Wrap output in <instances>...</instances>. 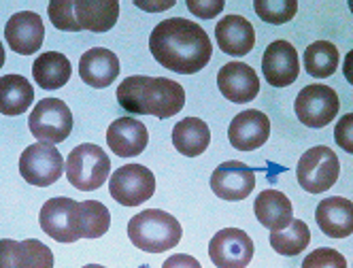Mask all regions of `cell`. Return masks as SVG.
<instances>
[{"label":"cell","mask_w":353,"mask_h":268,"mask_svg":"<svg viewBox=\"0 0 353 268\" xmlns=\"http://www.w3.org/2000/svg\"><path fill=\"white\" fill-rule=\"evenodd\" d=\"M149 50L158 64L179 75L203 70L213 56V45L205 28L183 17L160 21L149 37Z\"/></svg>","instance_id":"cell-1"},{"label":"cell","mask_w":353,"mask_h":268,"mask_svg":"<svg viewBox=\"0 0 353 268\" xmlns=\"http://www.w3.org/2000/svg\"><path fill=\"white\" fill-rule=\"evenodd\" d=\"M117 103L123 111L134 115H154L168 119L185 105L183 85L166 77L134 75L123 79L117 87Z\"/></svg>","instance_id":"cell-2"},{"label":"cell","mask_w":353,"mask_h":268,"mask_svg":"<svg viewBox=\"0 0 353 268\" xmlns=\"http://www.w3.org/2000/svg\"><path fill=\"white\" fill-rule=\"evenodd\" d=\"M181 234V224L162 209H147L137 213L128 224V236L132 245L149 254H162L176 247Z\"/></svg>","instance_id":"cell-3"},{"label":"cell","mask_w":353,"mask_h":268,"mask_svg":"<svg viewBox=\"0 0 353 268\" xmlns=\"http://www.w3.org/2000/svg\"><path fill=\"white\" fill-rule=\"evenodd\" d=\"M111 160L94 143L77 145L66 158V179L81 192H94L109 179Z\"/></svg>","instance_id":"cell-4"},{"label":"cell","mask_w":353,"mask_h":268,"mask_svg":"<svg viewBox=\"0 0 353 268\" xmlns=\"http://www.w3.org/2000/svg\"><path fill=\"white\" fill-rule=\"evenodd\" d=\"M339 173H341V162L336 154L330 147H323V145H317V147H311L309 152L302 154L296 168L300 187L309 194L327 192L336 183Z\"/></svg>","instance_id":"cell-5"},{"label":"cell","mask_w":353,"mask_h":268,"mask_svg":"<svg viewBox=\"0 0 353 268\" xmlns=\"http://www.w3.org/2000/svg\"><path fill=\"white\" fill-rule=\"evenodd\" d=\"M41 228L58 243H74L81 238V203L72 198H49L39 215Z\"/></svg>","instance_id":"cell-6"},{"label":"cell","mask_w":353,"mask_h":268,"mask_svg":"<svg viewBox=\"0 0 353 268\" xmlns=\"http://www.w3.org/2000/svg\"><path fill=\"white\" fill-rule=\"evenodd\" d=\"M66 170L62 154L56 150V145L49 143H34L28 150H23L19 156V173L30 185L47 187L54 185Z\"/></svg>","instance_id":"cell-7"},{"label":"cell","mask_w":353,"mask_h":268,"mask_svg":"<svg viewBox=\"0 0 353 268\" xmlns=\"http://www.w3.org/2000/svg\"><path fill=\"white\" fill-rule=\"evenodd\" d=\"M111 198L123 207H139L156 192V177L143 164H125L109 179Z\"/></svg>","instance_id":"cell-8"},{"label":"cell","mask_w":353,"mask_h":268,"mask_svg":"<svg viewBox=\"0 0 353 268\" xmlns=\"http://www.w3.org/2000/svg\"><path fill=\"white\" fill-rule=\"evenodd\" d=\"M28 128L39 143H62L70 136L72 113L60 99H43L30 113Z\"/></svg>","instance_id":"cell-9"},{"label":"cell","mask_w":353,"mask_h":268,"mask_svg":"<svg viewBox=\"0 0 353 268\" xmlns=\"http://www.w3.org/2000/svg\"><path fill=\"white\" fill-rule=\"evenodd\" d=\"M341 109L339 96L330 85L311 83L296 96L294 111L307 128H325Z\"/></svg>","instance_id":"cell-10"},{"label":"cell","mask_w":353,"mask_h":268,"mask_svg":"<svg viewBox=\"0 0 353 268\" xmlns=\"http://www.w3.org/2000/svg\"><path fill=\"white\" fill-rule=\"evenodd\" d=\"M209 258L217 268H245L254 258V240L245 230L223 228L209 243Z\"/></svg>","instance_id":"cell-11"},{"label":"cell","mask_w":353,"mask_h":268,"mask_svg":"<svg viewBox=\"0 0 353 268\" xmlns=\"http://www.w3.org/2000/svg\"><path fill=\"white\" fill-rule=\"evenodd\" d=\"M256 187V175L245 162L228 160L211 175V189L221 200H245Z\"/></svg>","instance_id":"cell-12"},{"label":"cell","mask_w":353,"mask_h":268,"mask_svg":"<svg viewBox=\"0 0 353 268\" xmlns=\"http://www.w3.org/2000/svg\"><path fill=\"white\" fill-rule=\"evenodd\" d=\"M262 72L272 87H288L300 75L296 47L288 41H272L262 58Z\"/></svg>","instance_id":"cell-13"},{"label":"cell","mask_w":353,"mask_h":268,"mask_svg":"<svg viewBox=\"0 0 353 268\" xmlns=\"http://www.w3.org/2000/svg\"><path fill=\"white\" fill-rule=\"evenodd\" d=\"M217 87L234 105L251 103L260 94V79L256 70L245 62H228L217 72Z\"/></svg>","instance_id":"cell-14"},{"label":"cell","mask_w":353,"mask_h":268,"mask_svg":"<svg viewBox=\"0 0 353 268\" xmlns=\"http://www.w3.org/2000/svg\"><path fill=\"white\" fill-rule=\"evenodd\" d=\"M5 39L9 47L19 56H32L41 50L45 39L43 19L34 11L15 13L5 26Z\"/></svg>","instance_id":"cell-15"},{"label":"cell","mask_w":353,"mask_h":268,"mask_svg":"<svg viewBox=\"0 0 353 268\" xmlns=\"http://www.w3.org/2000/svg\"><path fill=\"white\" fill-rule=\"evenodd\" d=\"M270 136V121L268 115L256 109L239 113L228 128V138L232 147L239 152H254L260 150Z\"/></svg>","instance_id":"cell-16"},{"label":"cell","mask_w":353,"mask_h":268,"mask_svg":"<svg viewBox=\"0 0 353 268\" xmlns=\"http://www.w3.org/2000/svg\"><path fill=\"white\" fill-rule=\"evenodd\" d=\"M0 268H54V254L37 238L0 243Z\"/></svg>","instance_id":"cell-17"},{"label":"cell","mask_w":353,"mask_h":268,"mask_svg":"<svg viewBox=\"0 0 353 268\" xmlns=\"http://www.w3.org/2000/svg\"><path fill=\"white\" fill-rule=\"evenodd\" d=\"M217 47L228 56L243 58L247 56L256 45V30L251 21L243 15H225L217 21L215 26Z\"/></svg>","instance_id":"cell-18"},{"label":"cell","mask_w":353,"mask_h":268,"mask_svg":"<svg viewBox=\"0 0 353 268\" xmlns=\"http://www.w3.org/2000/svg\"><path fill=\"white\" fill-rule=\"evenodd\" d=\"M107 143L115 156L134 158L145 152L149 143V132L143 121L132 117H119L107 130Z\"/></svg>","instance_id":"cell-19"},{"label":"cell","mask_w":353,"mask_h":268,"mask_svg":"<svg viewBox=\"0 0 353 268\" xmlns=\"http://www.w3.org/2000/svg\"><path fill=\"white\" fill-rule=\"evenodd\" d=\"M315 219L325 236L347 238L353 234V203L341 196L323 198L317 205Z\"/></svg>","instance_id":"cell-20"},{"label":"cell","mask_w":353,"mask_h":268,"mask_svg":"<svg viewBox=\"0 0 353 268\" xmlns=\"http://www.w3.org/2000/svg\"><path fill=\"white\" fill-rule=\"evenodd\" d=\"M119 75V60L113 52L105 47H94L88 50L79 60V77L83 83L103 90L109 87Z\"/></svg>","instance_id":"cell-21"},{"label":"cell","mask_w":353,"mask_h":268,"mask_svg":"<svg viewBox=\"0 0 353 268\" xmlns=\"http://www.w3.org/2000/svg\"><path fill=\"white\" fill-rule=\"evenodd\" d=\"M254 211L258 222L270 232L283 230L294 222V207L279 189H264L254 203Z\"/></svg>","instance_id":"cell-22"},{"label":"cell","mask_w":353,"mask_h":268,"mask_svg":"<svg viewBox=\"0 0 353 268\" xmlns=\"http://www.w3.org/2000/svg\"><path fill=\"white\" fill-rule=\"evenodd\" d=\"M74 17L81 30L109 32L119 17L117 0H74Z\"/></svg>","instance_id":"cell-23"},{"label":"cell","mask_w":353,"mask_h":268,"mask_svg":"<svg viewBox=\"0 0 353 268\" xmlns=\"http://www.w3.org/2000/svg\"><path fill=\"white\" fill-rule=\"evenodd\" d=\"M209 143H211V130L205 121L198 117H185L172 128L174 150L188 158H196L200 154H205Z\"/></svg>","instance_id":"cell-24"},{"label":"cell","mask_w":353,"mask_h":268,"mask_svg":"<svg viewBox=\"0 0 353 268\" xmlns=\"http://www.w3.org/2000/svg\"><path fill=\"white\" fill-rule=\"evenodd\" d=\"M70 60L60 52H45L32 64V77L43 90H60L70 79Z\"/></svg>","instance_id":"cell-25"},{"label":"cell","mask_w":353,"mask_h":268,"mask_svg":"<svg viewBox=\"0 0 353 268\" xmlns=\"http://www.w3.org/2000/svg\"><path fill=\"white\" fill-rule=\"evenodd\" d=\"M34 90L21 75H5L0 79V111L5 115H21L30 109Z\"/></svg>","instance_id":"cell-26"},{"label":"cell","mask_w":353,"mask_h":268,"mask_svg":"<svg viewBox=\"0 0 353 268\" xmlns=\"http://www.w3.org/2000/svg\"><path fill=\"white\" fill-rule=\"evenodd\" d=\"M339 68V50L330 41L311 43L305 50V70L315 79L332 77Z\"/></svg>","instance_id":"cell-27"},{"label":"cell","mask_w":353,"mask_h":268,"mask_svg":"<svg viewBox=\"0 0 353 268\" xmlns=\"http://www.w3.org/2000/svg\"><path fill=\"white\" fill-rule=\"evenodd\" d=\"M309 243L311 230L302 219H294L288 228L270 232V247L281 256H298L309 247Z\"/></svg>","instance_id":"cell-28"},{"label":"cell","mask_w":353,"mask_h":268,"mask_svg":"<svg viewBox=\"0 0 353 268\" xmlns=\"http://www.w3.org/2000/svg\"><path fill=\"white\" fill-rule=\"evenodd\" d=\"M111 226L109 209L98 200L81 203V238H98Z\"/></svg>","instance_id":"cell-29"},{"label":"cell","mask_w":353,"mask_h":268,"mask_svg":"<svg viewBox=\"0 0 353 268\" xmlns=\"http://www.w3.org/2000/svg\"><path fill=\"white\" fill-rule=\"evenodd\" d=\"M254 9L260 19L272 23V26H281L296 15L298 3L296 0H254Z\"/></svg>","instance_id":"cell-30"},{"label":"cell","mask_w":353,"mask_h":268,"mask_svg":"<svg viewBox=\"0 0 353 268\" xmlns=\"http://www.w3.org/2000/svg\"><path fill=\"white\" fill-rule=\"evenodd\" d=\"M47 11H49V19H52V23L58 30H64V32L81 30L77 17H74V0H52Z\"/></svg>","instance_id":"cell-31"},{"label":"cell","mask_w":353,"mask_h":268,"mask_svg":"<svg viewBox=\"0 0 353 268\" xmlns=\"http://www.w3.org/2000/svg\"><path fill=\"white\" fill-rule=\"evenodd\" d=\"M302 268H347V260L332 247H319L302 260Z\"/></svg>","instance_id":"cell-32"},{"label":"cell","mask_w":353,"mask_h":268,"mask_svg":"<svg viewBox=\"0 0 353 268\" xmlns=\"http://www.w3.org/2000/svg\"><path fill=\"white\" fill-rule=\"evenodd\" d=\"M334 141L343 152L353 154V113H347L336 121Z\"/></svg>","instance_id":"cell-33"},{"label":"cell","mask_w":353,"mask_h":268,"mask_svg":"<svg viewBox=\"0 0 353 268\" xmlns=\"http://www.w3.org/2000/svg\"><path fill=\"white\" fill-rule=\"evenodd\" d=\"M185 5L196 17H203V19H213L225 7L223 0H188Z\"/></svg>","instance_id":"cell-34"},{"label":"cell","mask_w":353,"mask_h":268,"mask_svg":"<svg viewBox=\"0 0 353 268\" xmlns=\"http://www.w3.org/2000/svg\"><path fill=\"white\" fill-rule=\"evenodd\" d=\"M162 268H203L200 266V262L192 256H185V254H176V256H170Z\"/></svg>","instance_id":"cell-35"},{"label":"cell","mask_w":353,"mask_h":268,"mask_svg":"<svg viewBox=\"0 0 353 268\" xmlns=\"http://www.w3.org/2000/svg\"><path fill=\"white\" fill-rule=\"evenodd\" d=\"M139 9H143V11H151V13H156V11H164V9H170V7H174V0H162V3H154V5H145V3H134Z\"/></svg>","instance_id":"cell-36"},{"label":"cell","mask_w":353,"mask_h":268,"mask_svg":"<svg viewBox=\"0 0 353 268\" xmlns=\"http://www.w3.org/2000/svg\"><path fill=\"white\" fill-rule=\"evenodd\" d=\"M343 72H345V79L353 85V50L347 54L345 64H343Z\"/></svg>","instance_id":"cell-37"},{"label":"cell","mask_w":353,"mask_h":268,"mask_svg":"<svg viewBox=\"0 0 353 268\" xmlns=\"http://www.w3.org/2000/svg\"><path fill=\"white\" fill-rule=\"evenodd\" d=\"M83 268H105V266H100V264H88V266H83Z\"/></svg>","instance_id":"cell-38"},{"label":"cell","mask_w":353,"mask_h":268,"mask_svg":"<svg viewBox=\"0 0 353 268\" xmlns=\"http://www.w3.org/2000/svg\"><path fill=\"white\" fill-rule=\"evenodd\" d=\"M349 9H351V13H353V0H349Z\"/></svg>","instance_id":"cell-39"}]
</instances>
